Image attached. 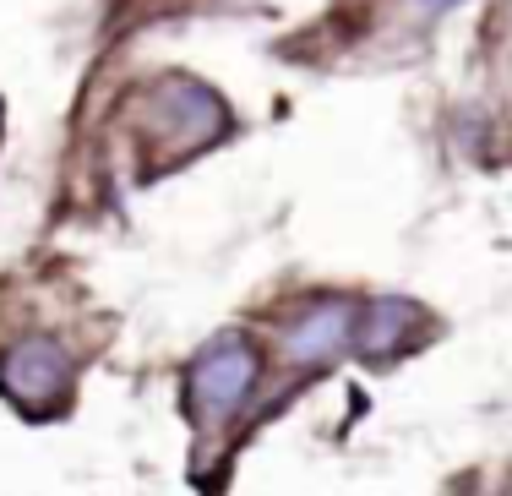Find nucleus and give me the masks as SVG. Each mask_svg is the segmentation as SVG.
Here are the masks:
<instances>
[{
    "label": "nucleus",
    "instance_id": "f257e3e1",
    "mask_svg": "<svg viewBox=\"0 0 512 496\" xmlns=\"http://www.w3.org/2000/svg\"><path fill=\"white\" fill-rule=\"evenodd\" d=\"M137 131L153 148L158 164H180V159H191V153H202L207 142L224 131V104H218L202 82L169 77V82H153L137 99Z\"/></svg>",
    "mask_w": 512,
    "mask_h": 496
},
{
    "label": "nucleus",
    "instance_id": "f03ea898",
    "mask_svg": "<svg viewBox=\"0 0 512 496\" xmlns=\"http://www.w3.org/2000/svg\"><path fill=\"white\" fill-rule=\"evenodd\" d=\"M256 349L246 338H213V344L202 349L197 360H191L186 371V398H191V415L202 420V426H224V420L240 415V404L251 398L256 387Z\"/></svg>",
    "mask_w": 512,
    "mask_h": 496
},
{
    "label": "nucleus",
    "instance_id": "7ed1b4c3",
    "mask_svg": "<svg viewBox=\"0 0 512 496\" xmlns=\"http://www.w3.org/2000/svg\"><path fill=\"white\" fill-rule=\"evenodd\" d=\"M0 387H6L11 404L50 415L71 393V355L60 344H50V338H22V344H11L0 355Z\"/></svg>",
    "mask_w": 512,
    "mask_h": 496
},
{
    "label": "nucleus",
    "instance_id": "20e7f679",
    "mask_svg": "<svg viewBox=\"0 0 512 496\" xmlns=\"http://www.w3.org/2000/svg\"><path fill=\"white\" fill-rule=\"evenodd\" d=\"M349 338H355V311H349L344 300H322V306H311L306 317L284 333V355L295 360V366H327L333 355L349 349Z\"/></svg>",
    "mask_w": 512,
    "mask_h": 496
},
{
    "label": "nucleus",
    "instance_id": "39448f33",
    "mask_svg": "<svg viewBox=\"0 0 512 496\" xmlns=\"http://www.w3.org/2000/svg\"><path fill=\"white\" fill-rule=\"evenodd\" d=\"M420 322V311L409 306V300H376L371 311H365V322L355 328V344L365 355H387V349L404 344V333Z\"/></svg>",
    "mask_w": 512,
    "mask_h": 496
},
{
    "label": "nucleus",
    "instance_id": "423d86ee",
    "mask_svg": "<svg viewBox=\"0 0 512 496\" xmlns=\"http://www.w3.org/2000/svg\"><path fill=\"white\" fill-rule=\"evenodd\" d=\"M431 6H453V0H431Z\"/></svg>",
    "mask_w": 512,
    "mask_h": 496
}]
</instances>
